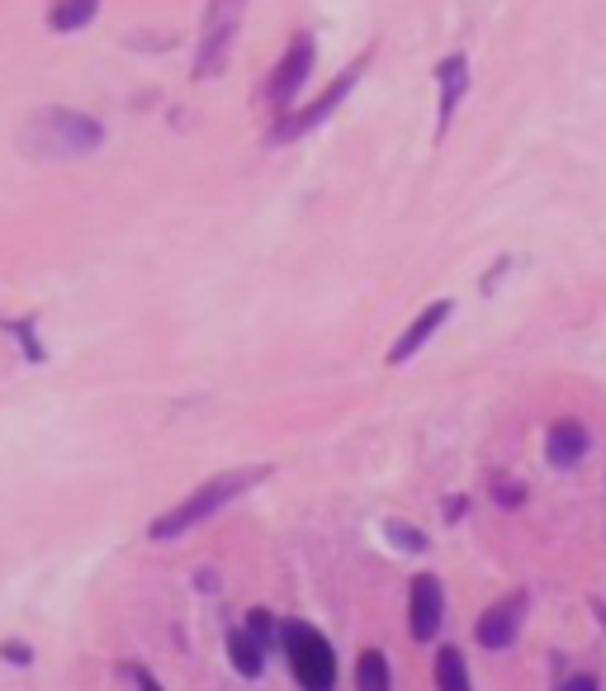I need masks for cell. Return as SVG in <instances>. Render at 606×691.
Returning <instances> with one entry per match:
<instances>
[{
	"instance_id": "obj_1",
	"label": "cell",
	"mask_w": 606,
	"mask_h": 691,
	"mask_svg": "<svg viewBox=\"0 0 606 691\" xmlns=\"http://www.w3.org/2000/svg\"><path fill=\"white\" fill-rule=\"evenodd\" d=\"M105 142V124L90 119L81 110H38L29 128H24V152L43 156V162H72V156H90Z\"/></svg>"
},
{
	"instance_id": "obj_2",
	"label": "cell",
	"mask_w": 606,
	"mask_h": 691,
	"mask_svg": "<svg viewBox=\"0 0 606 691\" xmlns=\"http://www.w3.org/2000/svg\"><path fill=\"white\" fill-rule=\"evenodd\" d=\"M261 478H266V469H232V474L209 478V484L195 488L185 502H176L171 512H162L157 521H152L147 536H152V540H176V536H185V530H195V526H204L209 516H218L228 502H237L242 492H247L252 484H261Z\"/></svg>"
},
{
	"instance_id": "obj_3",
	"label": "cell",
	"mask_w": 606,
	"mask_h": 691,
	"mask_svg": "<svg viewBox=\"0 0 606 691\" xmlns=\"http://www.w3.org/2000/svg\"><path fill=\"white\" fill-rule=\"evenodd\" d=\"M280 649L289 658V673L304 691H337V654H332L327 635L308 620H285Z\"/></svg>"
},
{
	"instance_id": "obj_4",
	"label": "cell",
	"mask_w": 606,
	"mask_h": 691,
	"mask_svg": "<svg viewBox=\"0 0 606 691\" xmlns=\"http://www.w3.org/2000/svg\"><path fill=\"white\" fill-rule=\"evenodd\" d=\"M242 10L247 0H209V15H204V34H199V57H195V76H218L228 62L232 43L242 29Z\"/></svg>"
},
{
	"instance_id": "obj_5",
	"label": "cell",
	"mask_w": 606,
	"mask_h": 691,
	"mask_svg": "<svg viewBox=\"0 0 606 691\" xmlns=\"http://www.w3.org/2000/svg\"><path fill=\"white\" fill-rule=\"evenodd\" d=\"M313 62H318V43H313V34H299L294 43L285 48V57H280V67L270 72V81H266V104L270 110H280L285 114L294 95L304 90V81L313 76Z\"/></svg>"
},
{
	"instance_id": "obj_6",
	"label": "cell",
	"mask_w": 606,
	"mask_h": 691,
	"mask_svg": "<svg viewBox=\"0 0 606 691\" xmlns=\"http://www.w3.org/2000/svg\"><path fill=\"white\" fill-rule=\"evenodd\" d=\"M365 62L370 57H360V62H351V67H346L337 81H332L327 90H322V95L308 104V110H299V114H285V119H280V128L275 133H270V142H289V138H304V133H313L318 124H327L332 119V110H337V104L351 95V86L360 81V72H365Z\"/></svg>"
},
{
	"instance_id": "obj_7",
	"label": "cell",
	"mask_w": 606,
	"mask_h": 691,
	"mask_svg": "<svg viewBox=\"0 0 606 691\" xmlns=\"http://www.w3.org/2000/svg\"><path fill=\"white\" fill-rule=\"evenodd\" d=\"M446 620V588L436 573H417L408 588V630L417 644H431Z\"/></svg>"
},
{
	"instance_id": "obj_8",
	"label": "cell",
	"mask_w": 606,
	"mask_h": 691,
	"mask_svg": "<svg viewBox=\"0 0 606 691\" xmlns=\"http://www.w3.org/2000/svg\"><path fill=\"white\" fill-rule=\"evenodd\" d=\"M521 620H526V592H512L474 620V640H479L488 654H502V649H512V640L521 635Z\"/></svg>"
},
{
	"instance_id": "obj_9",
	"label": "cell",
	"mask_w": 606,
	"mask_h": 691,
	"mask_svg": "<svg viewBox=\"0 0 606 691\" xmlns=\"http://www.w3.org/2000/svg\"><path fill=\"white\" fill-rule=\"evenodd\" d=\"M450 312H455V304H450V298H436V304H427V308H422L417 318L408 322V332H403V336H398V342L389 346V364H403V360H412V356H417V350L427 346L431 336L446 328V318H450Z\"/></svg>"
},
{
	"instance_id": "obj_10",
	"label": "cell",
	"mask_w": 606,
	"mask_h": 691,
	"mask_svg": "<svg viewBox=\"0 0 606 691\" xmlns=\"http://www.w3.org/2000/svg\"><path fill=\"white\" fill-rule=\"evenodd\" d=\"M436 86H441V114H436V138H446L450 119H455L464 90H469V57L464 52H450V57L436 62Z\"/></svg>"
},
{
	"instance_id": "obj_11",
	"label": "cell",
	"mask_w": 606,
	"mask_h": 691,
	"mask_svg": "<svg viewBox=\"0 0 606 691\" xmlns=\"http://www.w3.org/2000/svg\"><path fill=\"white\" fill-rule=\"evenodd\" d=\"M588 426L583 422H573V417H559V422L545 432V460L554 464V469H573L578 460L588 455Z\"/></svg>"
},
{
	"instance_id": "obj_12",
	"label": "cell",
	"mask_w": 606,
	"mask_h": 691,
	"mask_svg": "<svg viewBox=\"0 0 606 691\" xmlns=\"http://www.w3.org/2000/svg\"><path fill=\"white\" fill-rule=\"evenodd\" d=\"M228 663H232V668H237L242 677H247V682L266 673V649L252 640L247 625H242V630H228Z\"/></svg>"
},
{
	"instance_id": "obj_13",
	"label": "cell",
	"mask_w": 606,
	"mask_h": 691,
	"mask_svg": "<svg viewBox=\"0 0 606 691\" xmlns=\"http://www.w3.org/2000/svg\"><path fill=\"white\" fill-rule=\"evenodd\" d=\"M436 691H474L469 682V663H464V654L455 644H441L436 649Z\"/></svg>"
},
{
	"instance_id": "obj_14",
	"label": "cell",
	"mask_w": 606,
	"mask_h": 691,
	"mask_svg": "<svg viewBox=\"0 0 606 691\" xmlns=\"http://www.w3.org/2000/svg\"><path fill=\"white\" fill-rule=\"evenodd\" d=\"M356 691H394V673H389V658L379 649H365L356 658Z\"/></svg>"
},
{
	"instance_id": "obj_15",
	"label": "cell",
	"mask_w": 606,
	"mask_h": 691,
	"mask_svg": "<svg viewBox=\"0 0 606 691\" xmlns=\"http://www.w3.org/2000/svg\"><path fill=\"white\" fill-rule=\"evenodd\" d=\"M95 10H100V0H57L48 24H53L57 34H72V29H86V24L95 20Z\"/></svg>"
},
{
	"instance_id": "obj_16",
	"label": "cell",
	"mask_w": 606,
	"mask_h": 691,
	"mask_svg": "<svg viewBox=\"0 0 606 691\" xmlns=\"http://www.w3.org/2000/svg\"><path fill=\"white\" fill-rule=\"evenodd\" d=\"M247 630H252V640L261 644V649H275V644H280V635H285V620H275L266 606H256L252 616H247Z\"/></svg>"
},
{
	"instance_id": "obj_17",
	"label": "cell",
	"mask_w": 606,
	"mask_h": 691,
	"mask_svg": "<svg viewBox=\"0 0 606 691\" xmlns=\"http://www.w3.org/2000/svg\"><path fill=\"white\" fill-rule=\"evenodd\" d=\"M384 536H389L398 550H408V554H427V545H431L417 526H408V521H389V526H384Z\"/></svg>"
},
{
	"instance_id": "obj_18",
	"label": "cell",
	"mask_w": 606,
	"mask_h": 691,
	"mask_svg": "<svg viewBox=\"0 0 606 691\" xmlns=\"http://www.w3.org/2000/svg\"><path fill=\"white\" fill-rule=\"evenodd\" d=\"M119 677H128V687H133V691H162L157 677H152L147 668H138V663H119Z\"/></svg>"
},
{
	"instance_id": "obj_19",
	"label": "cell",
	"mask_w": 606,
	"mask_h": 691,
	"mask_svg": "<svg viewBox=\"0 0 606 691\" xmlns=\"http://www.w3.org/2000/svg\"><path fill=\"white\" fill-rule=\"evenodd\" d=\"M554 691H602V682H597V677H588V673H578V677H564Z\"/></svg>"
},
{
	"instance_id": "obj_20",
	"label": "cell",
	"mask_w": 606,
	"mask_h": 691,
	"mask_svg": "<svg viewBox=\"0 0 606 691\" xmlns=\"http://www.w3.org/2000/svg\"><path fill=\"white\" fill-rule=\"evenodd\" d=\"M521 498H526L521 484H498V502L502 507H521Z\"/></svg>"
},
{
	"instance_id": "obj_21",
	"label": "cell",
	"mask_w": 606,
	"mask_h": 691,
	"mask_svg": "<svg viewBox=\"0 0 606 691\" xmlns=\"http://www.w3.org/2000/svg\"><path fill=\"white\" fill-rule=\"evenodd\" d=\"M0 654H5L10 663H29V658H34V654H29V649H24L20 640H10V644H0Z\"/></svg>"
}]
</instances>
